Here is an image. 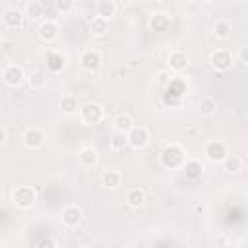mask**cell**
<instances>
[{"label":"cell","instance_id":"1","mask_svg":"<svg viewBox=\"0 0 248 248\" xmlns=\"http://www.w3.org/2000/svg\"><path fill=\"white\" fill-rule=\"evenodd\" d=\"M186 159H188L186 157V149L180 143H176V141L167 143L165 149L159 155V161H161V165L165 169H180Z\"/></svg>","mask_w":248,"mask_h":248},{"label":"cell","instance_id":"2","mask_svg":"<svg viewBox=\"0 0 248 248\" xmlns=\"http://www.w3.org/2000/svg\"><path fill=\"white\" fill-rule=\"evenodd\" d=\"M78 116H79L81 124H85V126H95V124L103 122V118H105V108H103V105H99V103H87V105L79 107Z\"/></svg>","mask_w":248,"mask_h":248},{"label":"cell","instance_id":"3","mask_svg":"<svg viewBox=\"0 0 248 248\" xmlns=\"http://www.w3.org/2000/svg\"><path fill=\"white\" fill-rule=\"evenodd\" d=\"M37 202V192L33 186H17L12 192V203L17 209H29Z\"/></svg>","mask_w":248,"mask_h":248},{"label":"cell","instance_id":"4","mask_svg":"<svg viewBox=\"0 0 248 248\" xmlns=\"http://www.w3.org/2000/svg\"><path fill=\"white\" fill-rule=\"evenodd\" d=\"M126 138H128V147L140 151V149H145L151 141V134L145 126H132L128 132H126Z\"/></svg>","mask_w":248,"mask_h":248},{"label":"cell","instance_id":"5","mask_svg":"<svg viewBox=\"0 0 248 248\" xmlns=\"http://www.w3.org/2000/svg\"><path fill=\"white\" fill-rule=\"evenodd\" d=\"M203 155H205V159L209 163L217 165V163H223V159L229 155V147L221 140H209L205 143V147H203Z\"/></svg>","mask_w":248,"mask_h":248},{"label":"cell","instance_id":"6","mask_svg":"<svg viewBox=\"0 0 248 248\" xmlns=\"http://www.w3.org/2000/svg\"><path fill=\"white\" fill-rule=\"evenodd\" d=\"M209 64L217 72H229L232 68V64H234V54L231 50H227V48H217L209 56Z\"/></svg>","mask_w":248,"mask_h":248},{"label":"cell","instance_id":"7","mask_svg":"<svg viewBox=\"0 0 248 248\" xmlns=\"http://www.w3.org/2000/svg\"><path fill=\"white\" fill-rule=\"evenodd\" d=\"M25 70H23V66H19V64H8L4 70H2V81L8 85V87H19V85H23L25 83Z\"/></svg>","mask_w":248,"mask_h":248},{"label":"cell","instance_id":"8","mask_svg":"<svg viewBox=\"0 0 248 248\" xmlns=\"http://www.w3.org/2000/svg\"><path fill=\"white\" fill-rule=\"evenodd\" d=\"M60 221L66 229H78L83 221V209L76 203H68L60 213Z\"/></svg>","mask_w":248,"mask_h":248},{"label":"cell","instance_id":"9","mask_svg":"<svg viewBox=\"0 0 248 248\" xmlns=\"http://www.w3.org/2000/svg\"><path fill=\"white\" fill-rule=\"evenodd\" d=\"M79 66L81 70H85L87 74H97L103 66V56L99 50L95 48H87L81 52V58H79Z\"/></svg>","mask_w":248,"mask_h":248},{"label":"cell","instance_id":"10","mask_svg":"<svg viewBox=\"0 0 248 248\" xmlns=\"http://www.w3.org/2000/svg\"><path fill=\"white\" fill-rule=\"evenodd\" d=\"M37 35H39V39H41L43 43L52 45V43L60 37V25H58L54 19H45V21L39 23V27H37Z\"/></svg>","mask_w":248,"mask_h":248},{"label":"cell","instance_id":"11","mask_svg":"<svg viewBox=\"0 0 248 248\" xmlns=\"http://www.w3.org/2000/svg\"><path fill=\"white\" fill-rule=\"evenodd\" d=\"M21 141H23V147H25V149L35 151V149H41V147L45 145V134H43L41 128L31 126V128H27V130L23 132Z\"/></svg>","mask_w":248,"mask_h":248},{"label":"cell","instance_id":"12","mask_svg":"<svg viewBox=\"0 0 248 248\" xmlns=\"http://www.w3.org/2000/svg\"><path fill=\"white\" fill-rule=\"evenodd\" d=\"M2 23L6 29H12V31H17L25 25V14L19 10V8H8L2 16Z\"/></svg>","mask_w":248,"mask_h":248},{"label":"cell","instance_id":"13","mask_svg":"<svg viewBox=\"0 0 248 248\" xmlns=\"http://www.w3.org/2000/svg\"><path fill=\"white\" fill-rule=\"evenodd\" d=\"M78 161L83 169H93L99 163V151L93 145H83L78 153Z\"/></svg>","mask_w":248,"mask_h":248},{"label":"cell","instance_id":"14","mask_svg":"<svg viewBox=\"0 0 248 248\" xmlns=\"http://www.w3.org/2000/svg\"><path fill=\"white\" fill-rule=\"evenodd\" d=\"M180 170L184 172V176L188 180H198V178H202L205 167H203V163L200 159H186L184 165L180 167Z\"/></svg>","mask_w":248,"mask_h":248},{"label":"cell","instance_id":"15","mask_svg":"<svg viewBox=\"0 0 248 248\" xmlns=\"http://www.w3.org/2000/svg\"><path fill=\"white\" fill-rule=\"evenodd\" d=\"M167 64H169V68H170V72H176V74H180V72H184L186 68H188V54L184 52V50H172L170 54H169V58H167Z\"/></svg>","mask_w":248,"mask_h":248},{"label":"cell","instance_id":"16","mask_svg":"<svg viewBox=\"0 0 248 248\" xmlns=\"http://www.w3.org/2000/svg\"><path fill=\"white\" fill-rule=\"evenodd\" d=\"M25 81H27V85H29L31 89L41 91V89L46 87V83H48V76H46V72L35 68V70H29V72L25 74Z\"/></svg>","mask_w":248,"mask_h":248},{"label":"cell","instance_id":"17","mask_svg":"<svg viewBox=\"0 0 248 248\" xmlns=\"http://www.w3.org/2000/svg\"><path fill=\"white\" fill-rule=\"evenodd\" d=\"M101 184H103L105 188H108V190L120 188V186H122V174H120V170H116V169L105 170V172L101 174Z\"/></svg>","mask_w":248,"mask_h":248},{"label":"cell","instance_id":"18","mask_svg":"<svg viewBox=\"0 0 248 248\" xmlns=\"http://www.w3.org/2000/svg\"><path fill=\"white\" fill-rule=\"evenodd\" d=\"M60 110L66 114V116H76L78 110H79V101L76 95H64L60 99Z\"/></svg>","mask_w":248,"mask_h":248},{"label":"cell","instance_id":"19","mask_svg":"<svg viewBox=\"0 0 248 248\" xmlns=\"http://www.w3.org/2000/svg\"><path fill=\"white\" fill-rule=\"evenodd\" d=\"M132 126H134V118H132V114H128V112H118V114L114 116V120H112L114 132H124V134H126Z\"/></svg>","mask_w":248,"mask_h":248},{"label":"cell","instance_id":"20","mask_svg":"<svg viewBox=\"0 0 248 248\" xmlns=\"http://www.w3.org/2000/svg\"><path fill=\"white\" fill-rule=\"evenodd\" d=\"M126 203H128L130 207H134V209L141 207V205L145 203V192H143L141 188H130V190L126 192Z\"/></svg>","mask_w":248,"mask_h":248},{"label":"cell","instance_id":"21","mask_svg":"<svg viewBox=\"0 0 248 248\" xmlns=\"http://www.w3.org/2000/svg\"><path fill=\"white\" fill-rule=\"evenodd\" d=\"M89 31L95 37H103L108 33V19L101 17V16H93V19L89 21Z\"/></svg>","mask_w":248,"mask_h":248},{"label":"cell","instance_id":"22","mask_svg":"<svg viewBox=\"0 0 248 248\" xmlns=\"http://www.w3.org/2000/svg\"><path fill=\"white\" fill-rule=\"evenodd\" d=\"M97 16L105 19H112L116 16V2L114 0H101L97 4Z\"/></svg>","mask_w":248,"mask_h":248},{"label":"cell","instance_id":"23","mask_svg":"<svg viewBox=\"0 0 248 248\" xmlns=\"http://www.w3.org/2000/svg\"><path fill=\"white\" fill-rule=\"evenodd\" d=\"M45 16V6H43V2L41 0H31V2H27V8H25V17H29V19H41Z\"/></svg>","mask_w":248,"mask_h":248},{"label":"cell","instance_id":"24","mask_svg":"<svg viewBox=\"0 0 248 248\" xmlns=\"http://www.w3.org/2000/svg\"><path fill=\"white\" fill-rule=\"evenodd\" d=\"M198 110H200L202 116H213L217 112V101L213 97H203L198 103Z\"/></svg>","mask_w":248,"mask_h":248},{"label":"cell","instance_id":"25","mask_svg":"<svg viewBox=\"0 0 248 248\" xmlns=\"http://www.w3.org/2000/svg\"><path fill=\"white\" fill-rule=\"evenodd\" d=\"M108 145H110V151H114V153L124 151V149L128 147V138H126V134H124V132H112V138H110Z\"/></svg>","mask_w":248,"mask_h":248},{"label":"cell","instance_id":"26","mask_svg":"<svg viewBox=\"0 0 248 248\" xmlns=\"http://www.w3.org/2000/svg\"><path fill=\"white\" fill-rule=\"evenodd\" d=\"M46 66L50 72H60L66 66V56L62 52H50L46 58Z\"/></svg>","mask_w":248,"mask_h":248},{"label":"cell","instance_id":"27","mask_svg":"<svg viewBox=\"0 0 248 248\" xmlns=\"http://www.w3.org/2000/svg\"><path fill=\"white\" fill-rule=\"evenodd\" d=\"M221 165H223V169H225L227 172H232V174L242 170V159H240L238 155H227Z\"/></svg>","mask_w":248,"mask_h":248},{"label":"cell","instance_id":"28","mask_svg":"<svg viewBox=\"0 0 248 248\" xmlns=\"http://www.w3.org/2000/svg\"><path fill=\"white\" fill-rule=\"evenodd\" d=\"M231 31H232V27L227 19H217L213 23V37H217V39H227L231 35Z\"/></svg>","mask_w":248,"mask_h":248},{"label":"cell","instance_id":"29","mask_svg":"<svg viewBox=\"0 0 248 248\" xmlns=\"http://www.w3.org/2000/svg\"><path fill=\"white\" fill-rule=\"evenodd\" d=\"M149 25H151V29H155V31H165V29L169 27V17H167L165 14H153Z\"/></svg>","mask_w":248,"mask_h":248},{"label":"cell","instance_id":"30","mask_svg":"<svg viewBox=\"0 0 248 248\" xmlns=\"http://www.w3.org/2000/svg\"><path fill=\"white\" fill-rule=\"evenodd\" d=\"M54 8L58 14H70L76 8V0H54Z\"/></svg>","mask_w":248,"mask_h":248},{"label":"cell","instance_id":"31","mask_svg":"<svg viewBox=\"0 0 248 248\" xmlns=\"http://www.w3.org/2000/svg\"><path fill=\"white\" fill-rule=\"evenodd\" d=\"M248 48L246 46H240V50H238V54H236V58H238V62L242 64V66H246L248 64Z\"/></svg>","mask_w":248,"mask_h":248},{"label":"cell","instance_id":"32","mask_svg":"<svg viewBox=\"0 0 248 248\" xmlns=\"http://www.w3.org/2000/svg\"><path fill=\"white\" fill-rule=\"evenodd\" d=\"M39 246L43 248V246H58V240H54V238H43V240H39Z\"/></svg>","mask_w":248,"mask_h":248},{"label":"cell","instance_id":"33","mask_svg":"<svg viewBox=\"0 0 248 248\" xmlns=\"http://www.w3.org/2000/svg\"><path fill=\"white\" fill-rule=\"evenodd\" d=\"M6 138H8V132H6V128H4V126H0V145L6 141Z\"/></svg>","mask_w":248,"mask_h":248},{"label":"cell","instance_id":"34","mask_svg":"<svg viewBox=\"0 0 248 248\" xmlns=\"http://www.w3.org/2000/svg\"><path fill=\"white\" fill-rule=\"evenodd\" d=\"M202 2H207V4H211V2H215V0H202Z\"/></svg>","mask_w":248,"mask_h":248},{"label":"cell","instance_id":"35","mask_svg":"<svg viewBox=\"0 0 248 248\" xmlns=\"http://www.w3.org/2000/svg\"><path fill=\"white\" fill-rule=\"evenodd\" d=\"M234 2H244V0H234Z\"/></svg>","mask_w":248,"mask_h":248},{"label":"cell","instance_id":"36","mask_svg":"<svg viewBox=\"0 0 248 248\" xmlns=\"http://www.w3.org/2000/svg\"><path fill=\"white\" fill-rule=\"evenodd\" d=\"M0 45H2V37H0Z\"/></svg>","mask_w":248,"mask_h":248}]
</instances>
